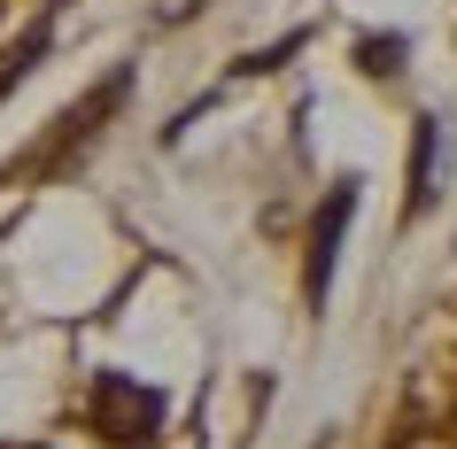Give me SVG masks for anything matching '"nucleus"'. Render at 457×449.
I'll list each match as a JSON object with an SVG mask.
<instances>
[{
    "instance_id": "1",
    "label": "nucleus",
    "mask_w": 457,
    "mask_h": 449,
    "mask_svg": "<svg viewBox=\"0 0 457 449\" xmlns=\"http://www.w3.org/2000/svg\"><path fill=\"white\" fill-rule=\"evenodd\" d=\"M94 426L109 449H147L163 434V395H147L140 379H124V372H101L94 379Z\"/></svg>"
},
{
    "instance_id": "2",
    "label": "nucleus",
    "mask_w": 457,
    "mask_h": 449,
    "mask_svg": "<svg viewBox=\"0 0 457 449\" xmlns=\"http://www.w3.org/2000/svg\"><path fill=\"white\" fill-rule=\"evenodd\" d=\"M341 225H349V187H334V194H326V210H318V233H311V295H326V279H334Z\"/></svg>"
}]
</instances>
